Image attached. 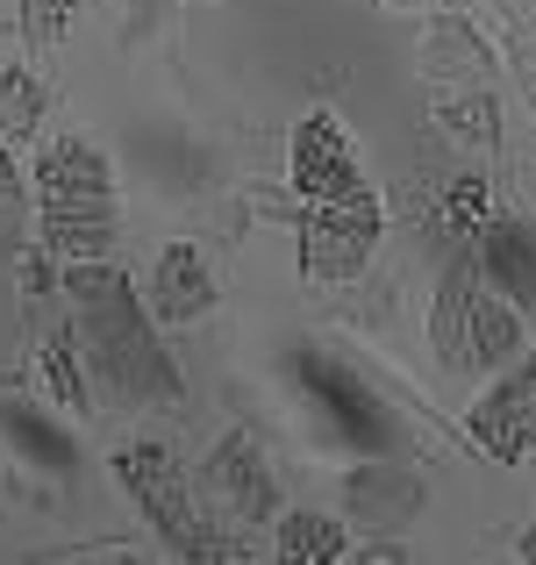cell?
<instances>
[{
    "label": "cell",
    "mask_w": 536,
    "mask_h": 565,
    "mask_svg": "<svg viewBox=\"0 0 536 565\" xmlns=\"http://www.w3.org/2000/svg\"><path fill=\"white\" fill-rule=\"evenodd\" d=\"M65 294H72V322H79L86 365H94V380L108 386L122 408H172V401L186 394L172 351L158 344L151 308L137 301V287H129L122 265H108V258H72Z\"/></svg>",
    "instance_id": "cell-1"
},
{
    "label": "cell",
    "mask_w": 536,
    "mask_h": 565,
    "mask_svg": "<svg viewBox=\"0 0 536 565\" xmlns=\"http://www.w3.org/2000/svg\"><path fill=\"white\" fill-rule=\"evenodd\" d=\"M36 222L43 244L65 258H108L115 250V172L86 137H51L36 151Z\"/></svg>",
    "instance_id": "cell-2"
},
{
    "label": "cell",
    "mask_w": 536,
    "mask_h": 565,
    "mask_svg": "<svg viewBox=\"0 0 536 565\" xmlns=\"http://www.w3.org/2000/svg\"><path fill=\"white\" fill-rule=\"evenodd\" d=\"M429 344H437V365L458 380L494 373V365H508L523 351V308L501 301L480 279V265L458 258L437 287V308H429Z\"/></svg>",
    "instance_id": "cell-3"
},
{
    "label": "cell",
    "mask_w": 536,
    "mask_h": 565,
    "mask_svg": "<svg viewBox=\"0 0 536 565\" xmlns=\"http://www.w3.org/2000/svg\"><path fill=\"white\" fill-rule=\"evenodd\" d=\"M115 472H122V487L137 494V509L151 515V530L179 558H250L244 537H215V530H207L201 501H193V480L179 472V458L158 437L122 444V451H115Z\"/></svg>",
    "instance_id": "cell-4"
},
{
    "label": "cell",
    "mask_w": 536,
    "mask_h": 565,
    "mask_svg": "<svg viewBox=\"0 0 536 565\" xmlns=\"http://www.w3.org/2000/svg\"><path fill=\"white\" fill-rule=\"evenodd\" d=\"M379 193L351 186V193H322V201H301V279L308 287H344L372 265L379 250Z\"/></svg>",
    "instance_id": "cell-5"
},
{
    "label": "cell",
    "mask_w": 536,
    "mask_h": 565,
    "mask_svg": "<svg viewBox=\"0 0 536 565\" xmlns=\"http://www.w3.org/2000/svg\"><path fill=\"white\" fill-rule=\"evenodd\" d=\"M193 501H201L207 523H229V530H258V523L279 515L272 466L258 458V444H250L244 429H229V437L201 458V472H193Z\"/></svg>",
    "instance_id": "cell-6"
},
{
    "label": "cell",
    "mask_w": 536,
    "mask_h": 565,
    "mask_svg": "<svg viewBox=\"0 0 536 565\" xmlns=\"http://www.w3.org/2000/svg\"><path fill=\"white\" fill-rule=\"evenodd\" d=\"M465 429H472V444H480L486 458H501V466H515V458L536 451V351L501 365V380L472 401Z\"/></svg>",
    "instance_id": "cell-7"
},
{
    "label": "cell",
    "mask_w": 536,
    "mask_h": 565,
    "mask_svg": "<svg viewBox=\"0 0 536 565\" xmlns=\"http://www.w3.org/2000/svg\"><path fill=\"white\" fill-rule=\"evenodd\" d=\"M422 501H429V480L408 466V458H365V466L344 472V509H351V523L394 530V523H408V515H422Z\"/></svg>",
    "instance_id": "cell-8"
},
{
    "label": "cell",
    "mask_w": 536,
    "mask_h": 565,
    "mask_svg": "<svg viewBox=\"0 0 536 565\" xmlns=\"http://www.w3.org/2000/svg\"><path fill=\"white\" fill-rule=\"evenodd\" d=\"M351 186H365V166H357L344 122L336 115H301V129H293V193L322 201V193H351Z\"/></svg>",
    "instance_id": "cell-9"
},
{
    "label": "cell",
    "mask_w": 536,
    "mask_h": 565,
    "mask_svg": "<svg viewBox=\"0 0 536 565\" xmlns=\"http://www.w3.org/2000/svg\"><path fill=\"white\" fill-rule=\"evenodd\" d=\"M480 279H494V287H508V301L523 308V316H536V222L523 215H486V230H480Z\"/></svg>",
    "instance_id": "cell-10"
},
{
    "label": "cell",
    "mask_w": 536,
    "mask_h": 565,
    "mask_svg": "<svg viewBox=\"0 0 536 565\" xmlns=\"http://www.w3.org/2000/svg\"><path fill=\"white\" fill-rule=\"evenodd\" d=\"M215 308V273H207V258L193 244H165L158 250V279H151V316L158 322H193Z\"/></svg>",
    "instance_id": "cell-11"
},
{
    "label": "cell",
    "mask_w": 536,
    "mask_h": 565,
    "mask_svg": "<svg viewBox=\"0 0 536 565\" xmlns=\"http://www.w3.org/2000/svg\"><path fill=\"white\" fill-rule=\"evenodd\" d=\"M486 215H494V193H486L480 172H458L451 186H443V201H437V236L465 258L472 244H480V230H486Z\"/></svg>",
    "instance_id": "cell-12"
},
{
    "label": "cell",
    "mask_w": 536,
    "mask_h": 565,
    "mask_svg": "<svg viewBox=\"0 0 536 565\" xmlns=\"http://www.w3.org/2000/svg\"><path fill=\"white\" fill-rule=\"evenodd\" d=\"M287 565H336V558H351V544H344V530L330 523V515H315V509H287L279 515V544H272Z\"/></svg>",
    "instance_id": "cell-13"
},
{
    "label": "cell",
    "mask_w": 536,
    "mask_h": 565,
    "mask_svg": "<svg viewBox=\"0 0 536 565\" xmlns=\"http://www.w3.org/2000/svg\"><path fill=\"white\" fill-rule=\"evenodd\" d=\"M43 108H51V94H43V79L29 65H8V72H0V151L36 137V129H43Z\"/></svg>",
    "instance_id": "cell-14"
},
{
    "label": "cell",
    "mask_w": 536,
    "mask_h": 565,
    "mask_svg": "<svg viewBox=\"0 0 536 565\" xmlns=\"http://www.w3.org/2000/svg\"><path fill=\"white\" fill-rule=\"evenodd\" d=\"M437 129H443L451 143H472V151H494V137H501V115H494V100H486V94H465V100H443Z\"/></svg>",
    "instance_id": "cell-15"
},
{
    "label": "cell",
    "mask_w": 536,
    "mask_h": 565,
    "mask_svg": "<svg viewBox=\"0 0 536 565\" xmlns=\"http://www.w3.org/2000/svg\"><path fill=\"white\" fill-rule=\"evenodd\" d=\"M72 14H79V0H22V36L29 51H57L72 29Z\"/></svg>",
    "instance_id": "cell-16"
},
{
    "label": "cell",
    "mask_w": 536,
    "mask_h": 565,
    "mask_svg": "<svg viewBox=\"0 0 536 565\" xmlns=\"http://www.w3.org/2000/svg\"><path fill=\"white\" fill-rule=\"evenodd\" d=\"M43 380L57 386V401H65V408H86V386H79V365H72V351H65V344H51V351H43Z\"/></svg>",
    "instance_id": "cell-17"
},
{
    "label": "cell",
    "mask_w": 536,
    "mask_h": 565,
    "mask_svg": "<svg viewBox=\"0 0 536 565\" xmlns=\"http://www.w3.org/2000/svg\"><path fill=\"white\" fill-rule=\"evenodd\" d=\"M22 201V180H14V166H8V151H0V215Z\"/></svg>",
    "instance_id": "cell-18"
},
{
    "label": "cell",
    "mask_w": 536,
    "mask_h": 565,
    "mask_svg": "<svg viewBox=\"0 0 536 565\" xmlns=\"http://www.w3.org/2000/svg\"><path fill=\"white\" fill-rule=\"evenodd\" d=\"M515 558H529V565H536V523L523 530V544H515Z\"/></svg>",
    "instance_id": "cell-19"
},
{
    "label": "cell",
    "mask_w": 536,
    "mask_h": 565,
    "mask_svg": "<svg viewBox=\"0 0 536 565\" xmlns=\"http://www.w3.org/2000/svg\"><path fill=\"white\" fill-rule=\"evenodd\" d=\"M386 8H422V0H386Z\"/></svg>",
    "instance_id": "cell-20"
}]
</instances>
